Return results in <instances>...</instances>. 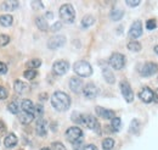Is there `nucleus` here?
<instances>
[{
    "label": "nucleus",
    "instance_id": "nucleus-38",
    "mask_svg": "<svg viewBox=\"0 0 158 150\" xmlns=\"http://www.w3.org/2000/svg\"><path fill=\"white\" fill-rule=\"evenodd\" d=\"M51 150H66V147L60 142H54L51 144Z\"/></svg>",
    "mask_w": 158,
    "mask_h": 150
},
{
    "label": "nucleus",
    "instance_id": "nucleus-6",
    "mask_svg": "<svg viewBox=\"0 0 158 150\" xmlns=\"http://www.w3.org/2000/svg\"><path fill=\"white\" fill-rule=\"evenodd\" d=\"M66 139L69 142V143H77V142H81L83 140V131L77 127V126H73V127H69L67 131H66Z\"/></svg>",
    "mask_w": 158,
    "mask_h": 150
},
{
    "label": "nucleus",
    "instance_id": "nucleus-25",
    "mask_svg": "<svg viewBox=\"0 0 158 150\" xmlns=\"http://www.w3.org/2000/svg\"><path fill=\"white\" fill-rule=\"evenodd\" d=\"M123 16H124V11L120 9H112L110 12V17L112 21H119L123 19Z\"/></svg>",
    "mask_w": 158,
    "mask_h": 150
},
{
    "label": "nucleus",
    "instance_id": "nucleus-19",
    "mask_svg": "<svg viewBox=\"0 0 158 150\" xmlns=\"http://www.w3.org/2000/svg\"><path fill=\"white\" fill-rule=\"evenodd\" d=\"M14 89H15L16 93L24 94L29 90V86L27 83H24L23 81H21V79H16L14 82Z\"/></svg>",
    "mask_w": 158,
    "mask_h": 150
},
{
    "label": "nucleus",
    "instance_id": "nucleus-17",
    "mask_svg": "<svg viewBox=\"0 0 158 150\" xmlns=\"http://www.w3.org/2000/svg\"><path fill=\"white\" fill-rule=\"evenodd\" d=\"M17 143H19V138H17L14 133L7 134V135L5 137V139H4V145H5V148H7V149L15 148V147L17 145Z\"/></svg>",
    "mask_w": 158,
    "mask_h": 150
},
{
    "label": "nucleus",
    "instance_id": "nucleus-7",
    "mask_svg": "<svg viewBox=\"0 0 158 150\" xmlns=\"http://www.w3.org/2000/svg\"><path fill=\"white\" fill-rule=\"evenodd\" d=\"M68 70H69V64L66 60H57L52 65V72L56 76L66 75L68 72Z\"/></svg>",
    "mask_w": 158,
    "mask_h": 150
},
{
    "label": "nucleus",
    "instance_id": "nucleus-16",
    "mask_svg": "<svg viewBox=\"0 0 158 150\" xmlns=\"http://www.w3.org/2000/svg\"><path fill=\"white\" fill-rule=\"evenodd\" d=\"M35 132L39 137H46L48 134V122L44 118H38L35 122Z\"/></svg>",
    "mask_w": 158,
    "mask_h": 150
},
{
    "label": "nucleus",
    "instance_id": "nucleus-30",
    "mask_svg": "<svg viewBox=\"0 0 158 150\" xmlns=\"http://www.w3.org/2000/svg\"><path fill=\"white\" fill-rule=\"evenodd\" d=\"M141 44L139 43L138 40H131V42H129L128 43V49L130 50V51H133V53H139L140 50H141Z\"/></svg>",
    "mask_w": 158,
    "mask_h": 150
},
{
    "label": "nucleus",
    "instance_id": "nucleus-47",
    "mask_svg": "<svg viewBox=\"0 0 158 150\" xmlns=\"http://www.w3.org/2000/svg\"><path fill=\"white\" fill-rule=\"evenodd\" d=\"M153 100H155L156 103H158V88L153 92Z\"/></svg>",
    "mask_w": 158,
    "mask_h": 150
},
{
    "label": "nucleus",
    "instance_id": "nucleus-11",
    "mask_svg": "<svg viewBox=\"0 0 158 150\" xmlns=\"http://www.w3.org/2000/svg\"><path fill=\"white\" fill-rule=\"evenodd\" d=\"M81 92H83L84 96H85L86 99H95V98H98V95H99V93H100L99 88H98L95 84H93V83L85 84Z\"/></svg>",
    "mask_w": 158,
    "mask_h": 150
},
{
    "label": "nucleus",
    "instance_id": "nucleus-37",
    "mask_svg": "<svg viewBox=\"0 0 158 150\" xmlns=\"http://www.w3.org/2000/svg\"><path fill=\"white\" fill-rule=\"evenodd\" d=\"M10 43V37L6 34H0V46H6Z\"/></svg>",
    "mask_w": 158,
    "mask_h": 150
},
{
    "label": "nucleus",
    "instance_id": "nucleus-45",
    "mask_svg": "<svg viewBox=\"0 0 158 150\" xmlns=\"http://www.w3.org/2000/svg\"><path fill=\"white\" fill-rule=\"evenodd\" d=\"M81 150H98V148L94 144H88V145H85Z\"/></svg>",
    "mask_w": 158,
    "mask_h": 150
},
{
    "label": "nucleus",
    "instance_id": "nucleus-13",
    "mask_svg": "<svg viewBox=\"0 0 158 150\" xmlns=\"http://www.w3.org/2000/svg\"><path fill=\"white\" fill-rule=\"evenodd\" d=\"M139 98L141 101H143L145 104H150L153 101V90L150 89L148 87H143L140 92H139Z\"/></svg>",
    "mask_w": 158,
    "mask_h": 150
},
{
    "label": "nucleus",
    "instance_id": "nucleus-40",
    "mask_svg": "<svg viewBox=\"0 0 158 150\" xmlns=\"http://www.w3.org/2000/svg\"><path fill=\"white\" fill-rule=\"evenodd\" d=\"M62 28V22H60V21H57V22H55L52 26H51V28H50V31H52V32H57V31H60Z\"/></svg>",
    "mask_w": 158,
    "mask_h": 150
},
{
    "label": "nucleus",
    "instance_id": "nucleus-52",
    "mask_svg": "<svg viewBox=\"0 0 158 150\" xmlns=\"http://www.w3.org/2000/svg\"><path fill=\"white\" fill-rule=\"evenodd\" d=\"M40 150H51V149H50V148H41Z\"/></svg>",
    "mask_w": 158,
    "mask_h": 150
},
{
    "label": "nucleus",
    "instance_id": "nucleus-36",
    "mask_svg": "<svg viewBox=\"0 0 158 150\" xmlns=\"http://www.w3.org/2000/svg\"><path fill=\"white\" fill-rule=\"evenodd\" d=\"M156 27H157V22H156V20L155 19L147 20V22H146V28H147L148 31H152V29H155Z\"/></svg>",
    "mask_w": 158,
    "mask_h": 150
},
{
    "label": "nucleus",
    "instance_id": "nucleus-32",
    "mask_svg": "<svg viewBox=\"0 0 158 150\" xmlns=\"http://www.w3.org/2000/svg\"><path fill=\"white\" fill-rule=\"evenodd\" d=\"M44 115V106L41 104H37L34 105V117L37 118H43Z\"/></svg>",
    "mask_w": 158,
    "mask_h": 150
},
{
    "label": "nucleus",
    "instance_id": "nucleus-21",
    "mask_svg": "<svg viewBox=\"0 0 158 150\" xmlns=\"http://www.w3.org/2000/svg\"><path fill=\"white\" fill-rule=\"evenodd\" d=\"M17 117H19V121H20L22 125H29V123L33 122V120H34V115L28 113H23V111H21V113L17 115Z\"/></svg>",
    "mask_w": 158,
    "mask_h": 150
},
{
    "label": "nucleus",
    "instance_id": "nucleus-10",
    "mask_svg": "<svg viewBox=\"0 0 158 150\" xmlns=\"http://www.w3.org/2000/svg\"><path fill=\"white\" fill-rule=\"evenodd\" d=\"M158 72V65L155 64V62H146L141 70H140V73L142 77H151L153 76L155 73Z\"/></svg>",
    "mask_w": 158,
    "mask_h": 150
},
{
    "label": "nucleus",
    "instance_id": "nucleus-51",
    "mask_svg": "<svg viewBox=\"0 0 158 150\" xmlns=\"http://www.w3.org/2000/svg\"><path fill=\"white\" fill-rule=\"evenodd\" d=\"M153 50H155V53H156V54H158V45H156V46L153 48Z\"/></svg>",
    "mask_w": 158,
    "mask_h": 150
},
{
    "label": "nucleus",
    "instance_id": "nucleus-3",
    "mask_svg": "<svg viewBox=\"0 0 158 150\" xmlns=\"http://www.w3.org/2000/svg\"><path fill=\"white\" fill-rule=\"evenodd\" d=\"M73 70L80 77H90V76L93 75V67L85 60H79L77 62H74Z\"/></svg>",
    "mask_w": 158,
    "mask_h": 150
},
{
    "label": "nucleus",
    "instance_id": "nucleus-49",
    "mask_svg": "<svg viewBox=\"0 0 158 150\" xmlns=\"http://www.w3.org/2000/svg\"><path fill=\"white\" fill-rule=\"evenodd\" d=\"M45 16H46L48 19H52V16H54V15H52V12H46V15H45Z\"/></svg>",
    "mask_w": 158,
    "mask_h": 150
},
{
    "label": "nucleus",
    "instance_id": "nucleus-18",
    "mask_svg": "<svg viewBox=\"0 0 158 150\" xmlns=\"http://www.w3.org/2000/svg\"><path fill=\"white\" fill-rule=\"evenodd\" d=\"M20 108L21 111H23V113H28L34 115V104L29 99H23L20 103Z\"/></svg>",
    "mask_w": 158,
    "mask_h": 150
},
{
    "label": "nucleus",
    "instance_id": "nucleus-22",
    "mask_svg": "<svg viewBox=\"0 0 158 150\" xmlns=\"http://www.w3.org/2000/svg\"><path fill=\"white\" fill-rule=\"evenodd\" d=\"M19 5H20L19 1H4L0 5V9L1 10H5V11H12V10L17 9Z\"/></svg>",
    "mask_w": 158,
    "mask_h": 150
},
{
    "label": "nucleus",
    "instance_id": "nucleus-39",
    "mask_svg": "<svg viewBox=\"0 0 158 150\" xmlns=\"http://www.w3.org/2000/svg\"><path fill=\"white\" fill-rule=\"evenodd\" d=\"M7 96H9V92H7V89H6L5 87L0 86V100H5Z\"/></svg>",
    "mask_w": 158,
    "mask_h": 150
},
{
    "label": "nucleus",
    "instance_id": "nucleus-46",
    "mask_svg": "<svg viewBox=\"0 0 158 150\" xmlns=\"http://www.w3.org/2000/svg\"><path fill=\"white\" fill-rule=\"evenodd\" d=\"M5 132H6V127H5V125L0 122V137H1V135H2Z\"/></svg>",
    "mask_w": 158,
    "mask_h": 150
},
{
    "label": "nucleus",
    "instance_id": "nucleus-9",
    "mask_svg": "<svg viewBox=\"0 0 158 150\" xmlns=\"http://www.w3.org/2000/svg\"><path fill=\"white\" fill-rule=\"evenodd\" d=\"M141 34H142V22L139 21V20L134 21L131 27H130V29H129V32H128V36L133 40H136L138 38L141 37Z\"/></svg>",
    "mask_w": 158,
    "mask_h": 150
},
{
    "label": "nucleus",
    "instance_id": "nucleus-2",
    "mask_svg": "<svg viewBox=\"0 0 158 150\" xmlns=\"http://www.w3.org/2000/svg\"><path fill=\"white\" fill-rule=\"evenodd\" d=\"M60 17L64 23H72L76 20V10L71 4H63L60 7Z\"/></svg>",
    "mask_w": 158,
    "mask_h": 150
},
{
    "label": "nucleus",
    "instance_id": "nucleus-5",
    "mask_svg": "<svg viewBox=\"0 0 158 150\" xmlns=\"http://www.w3.org/2000/svg\"><path fill=\"white\" fill-rule=\"evenodd\" d=\"M125 62H127V60H125V56L123 55V54H120V53H113L110 59H108V65L113 68V70H122L124 66H125Z\"/></svg>",
    "mask_w": 158,
    "mask_h": 150
},
{
    "label": "nucleus",
    "instance_id": "nucleus-14",
    "mask_svg": "<svg viewBox=\"0 0 158 150\" xmlns=\"http://www.w3.org/2000/svg\"><path fill=\"white\" fill-rule=\"evenodd\" d=\"M95 113L96 115L103 118V120H112L116 117V113L113 110H110V109H105V108H101V106H96L95 108Z\"/></svg>",
    "mask_w": 158,
    "mask_h": 150
},
{
    "label": "nucleus",
    "instance_id": "nucleus-4",
    "mask_svg": "<svg viewBox=\"0 0 158 150\" xmlns=\"http://www.w3.org/2000/svg\"><path fill=\"white\" fill-rule=\"evenodd\" d=\"M80 125H83L85 128H88V130H90V131L96 132L98 134L101 133V126H100L99 121H98V118H96L95 116H93V115H83V117H81V123H80Z\"/></svg>",
    "mask_w": 158,
    "mask_h": 150
},
{
    "label": "nucleus",
    "instance_id": "nucleus-15",
    "mask_svg": "<svg viewBox=\"0 0 158 150\" xmlns=\"http://www.w3.org/2000/svg\"><path fill=\"white\" fill-rule=\"evenodd\" d=\"M84 88V84H83V81L81 78L79 77H72L69 79V89L73 92V93H80Z\"/></svg>",
    "mask_w": 158,
    "mask_h": 150
},
{
    "label": "nucleus",
    "instance_id": "nucleus-43",
    "mask_svg": "<svg viewBox=\"0 0 158 150\" xmlns=\"http://www.w3.org/2000/svg\"><path fill=\"white\" fill-rule=\"evenodd\" d=\"M7 72V66L0 61V75H5Z\"/></svg>",
    "mask_w": 158,
    "mask_h": 150
},
{
    "label": "nucleus",
    "instance_id": "nucleus-44",
    "mask_svg": "<svg viewBox=\"0 0 158 150\" xmlns=\"http://www.w3.org/2000/svg\"><path fill=\"white\" fill-rule=\"evenodd\" d=\"M73 147V150H81V147H83V140L81 142H77V143H73L72 144Z\"/></svg>",
    "mask_w": 158,
    "mask_h": 150
},
{
    "label": "nucleus",
    "instance_id": "nucleus-42",
    "mask_svg": "<svg viewBox=\"0 0 158 150\" xmlns=\"http://www.w3.org/2000/svg\"><path fill=\"white\" fill-rule=\"evenodd\" d=\"M140 2H141L140 0H135V1H131V0H127V1H125V4H127L128 6H131V7H135V6H138Z\"/></svg>",
    "mask_w": 158,
    "mask_h": 150
},
{
    "label": "nucleus",
    "instance_id": "nucleus-35",
    "mask_svg": "<svg viewBox=\"0 0 158 150\" xmlns=\"http://www.w3.org/2000/svg\"><path fill=\"white\" fill-rule=\"evenodd\" d=\"M139 128H140V122H139V120H133V121H131V125H130V132H131V133H138Z\"/></svg>",
    "mask_w": 158,
    "mask_h": 150
},
{
    "label": "nucleus",
    "instance_id": "nucleus-26",
    "mask_svg": "<svg viewBox=\"0 0 158 150\" xmlns=\"http://www.w3.org/2000/svg\"><path fill=\"white\" fill-rule=\"evenodd\" d=\"M94 23H95V19H94V16H91V15H86L85 17H83V20H81V27H83V28H89V27H91Z\"/></svg>",
    "mask_w": 158,
    "mask_h": 150
},
{
    "label": "nucleus",
    "instance_id": "nucleus-34",
    "mask_svg": "<svg viewBox=\"0 0 158 150\" xmlns=\"http://www.w3.org/2000/svg\"><path fill=\"white\" fill-rule=\"evenodd\" d=\"M81 117H83V115L79 113H72V116H71V120L76 123V125H80L81 123Z\"/></svg>",
    "mask_w": 158,
    "mask_h": 150
},
{
    "label": "nucleus",
    "instance_id": "nucleus-27",
    "mask_svg": "<svg viewBox=\"0 0 158 150\" xmlns=\"http://www.w3.org/2000/svg\"><path fill=\"white\" fill-rule=\"evenodd\" d=\"M7 110L14 115H19L21 113V108H20V103L19 101H11L9 105H7Z\"/></svg>",
    "mask_w": 158,
    "mask_h": 150
},
{
    "label": "nucleus",
    "instance_id": "nucleus-50",
    "mask_svg": "<svg viewBox=\"0 0 158 150\" xmlns=\"http://www.w3.org/2000/svg\"><path fill=\"white\" fill-rule=\"evenodd\" d=\"M51 125H52V126H51V130H52V131H56V130H57V128H56V123H51Z\"/></svg>",
    "mask_w": 158,
    "mask_h": 150
},
{
    "label": "nucleus",
    "instance_id": "nucleus-23",
    "mask_svg": "<svg viewBox=\"0 0 158 150\" xmlns=\"http://www.w3.org/2000/svg\"><path fill=\"white\" fill-rule=\"evenodd\" d=\"M35 24H37V27L39 28L40 31H43V32H46L49 29V23H48L46 19L43 17V16H39V17L35 19Z\"/></svg>",
    "mask_w": 158,
    "mask_h": 150
},
{
    "label": "nucleus",
    "instance_id": "nucleus-31",
    "mask_svg": "<svg viewBox=\"0 0 158 150\" xmlns=\"http://www.w3.org/2000/svg\"><path fill=\"white\" fill-rule=\"evenodd\" d=\"M40 66H41V60L40 59H32V60H29L27 62L28 70H37Z\"/></svg>",
    "mask_w": 158,
    "mask_h": 150
},
{
    "label": "nucleus",
    "instance_id": "nucleus-8",
    "mask_svg": "<svg viewBox=\"0 0 158 150\" xmlns=\"http://www.w3.org/2000/svg\"><path fill=\"white\" fill-rule=\"evenodd\" d=\"M119 88H120L122 95H123V98L125 99L127 103H131L134 100V92H133V89H131V87L129 86L128 82H124V81L120 82Z\"/></svg>",
    "mask_w": 158,
    "mask_h": 150
},
{
    "label": "nucleus",
    "instance_id": "nucleus-20",
    "mask_svg": "<svg viewBox=\"0 0 158 150\" xmlns=\"http://www.w3.org/2000/svg\"><path fill=\"white\" fill-rule=\"evenodd\" d=\"M102 76H103L105 81H106L108 84L116 83V77H114L112 70H111L110 67H103V70H102Z\"/></svg>",
    "mask_w": 158,
    "mask_h": 150
},
{
    "label": "nucleus",
    "instance_id": "nucleus-33",
    "mask_svg": "<svg viewBox=\"0 0 158 150\" xmlns=\"http://www.w3.org/2000/svg\"><path fill=\"white\" fill-rule=\"evenodd\" d=\"M23 76H24L26 79L32 81V79H34V78L38 76V72H37V70H26V71L23 72Z\"/></svg>",
    "mask_w": 158,
    "mask_h": 150
},
{
    "label": "nucleus",
    "instance_id": "nucleus-24",
    "mask_svg": "<svg viewBox=\"0 0 158 150\" xmlns=\"http://www.w3.org/2000/svg\"><path fill=\"white\" fill-rule=\"evenodd\" d=\"M14 22V17L9 14H5V15H1L0 16V24L2 27H10Z\"/></svg>",
    "mask_w": 158,
    "mask_h": 150
},
{
    "label": "nucleus",
    "instance_id": "nucleus-12",
    "mask_svg": "<svg viewBox=\"0 0 158 150\" xmlns=\"http://www.w3.org/2000/svg\"><path fill=\"white\" fill-rule=\"evenodd\" d=\"M66 37L63 36H55V37H51L48 40V48L51 49V50H55V49H59L61 46H63L66 44Z\"/></svg>",
    "mask_w": 158,
    "mask_h": 150
},
{
    "label": "nucleus",
    "instance_id": "nucleus-41",
    "mask_svg": "<svg viewBox=\"0 0 158 150\" xmlns=\"http://www.w3.org/2000/svg\"><path fill=\"white\" fill-rule=\"evenodd\" d=\"M32 4V6H33V9H35V10H39V9H43L44 7V5H43V2L41 1H32L31 2Z\"/></svg>",
    "mask_w": 158,
    "mask_h": 150
},
{
    "label": "nucleus",
    "instance_id": "nucleus-28",
    "mask_svg": "<svg viewBox=\"0 0 158 150\" xmlns=\"http://www.w3.org/2000/svg\"><path fill=\"white\" fill-rule=\"evenodd\" d=\"M122 128V120L119 117H114L111 120V130L112 132H119Z\"/></svg>",
    "mask_w": 158,
    "mask_h": 150
},
{
    "label": "nucleus",
    "instance_id": "nucleus-29",
    "mask_svg": "<svg viewBox=\"0 0 158 150\" xmlns=\"http://www.w3.org/2000/svg\"><path fill=\"white\" fill-rule=\"evenodd\" d=\"M114 139L112 138H106L102 140V149L103 150H112L114 148Z\"/></svg>",
    "mask_w": 158,
    "mask_h": 150
},
{
    "label": "nucleus",
    "instance_id": "nucleus-1",
    "mask_svg": "<svg viewBox=\"0 0 158 150\" xmlns=\"http://www.w3.org/2000/svg\"><path fill=\"white\" fill-rule=\"evenodd\" d=\"M51 105L56 111H60V113L67 111L71 106V98L64 92L57 90L51 95Z\"/></svg>",
    "mask_w": 158,
    "mask_h": 150
},
{
    "label": "nucleus",
    "instance_id": "nucleus-48",
    "mask_svg": "<svg viewBox=\"0 0 158 150\" xmlns=\"http://www.w3.org/2000/svg\"><path fill=\"white\" fill-rule=\"evenodd\" d=\"M39 99H40V100H46V99H48V94H46V93L40 94Z\"/></svg>",
    "mask_w": 158,
    "mask_h": 150
}]
</instances>
